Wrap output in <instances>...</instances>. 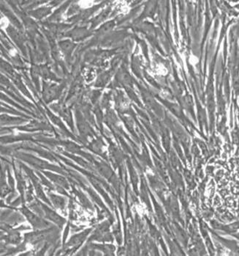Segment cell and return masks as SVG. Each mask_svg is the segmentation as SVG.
<instances>
[{
  "label": "cell",
  "instance_id": "6da1fadb",
  "mask_svg": "<svg viewBox=\"0 0 239 256\" xmlns=\"http://www.w3.org/2000/svg\"><path fill=\"white\" fill-rule=\"evenodd\" d=\"M84 77L88 82H91L95 78V72L91 69H88L84 72Z\"/></svg>",
  "mask_w": 239,
  "mask_h": 256
},
{
  "label": "cell",
  "instance_id": "7a4b0ae2",
  "mask_svg": "<svg viewBox=\"0 0 239 256\" xmlns=\"http://www.w3.org/2000/svg\"><path fill=\"white\" fill-rule=\"evenodd\" d=\"M94 2L93 1H80L78 2V5L83 9H87L92 7Z\"/></svg>",
  "mask_w": 239,
  "mask_h": 256
},
{
  "label": "cell",
  "instance_id": "3957f363",
  "mask_svg": "<svg viewBox=\"0 0 239 256\" xmlns=\"http://www.w3.org/2000/svg\"><path fill=\"white\" fill-rule=\"evenodd\" d=\"M9 20L6 17H2V18H0V28L2 30H5L9 26Z\"/></svg>",
  "mask_w": 239,
  "mask_h": 256
}]
</instances>
